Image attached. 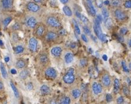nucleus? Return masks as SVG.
<instances>
[{
	"label": "nucleus",
	"mask_w": 131,
	"mask_h": 104,
	"mask_svg": "<svg viewBox=\"0 0 131 104\" xmlns=\"http://www.w3.org/2000/svg\"><path fill=\"white\" fill-rule=\"evenodd\" d=\"M118 39H119V41L121 42H123V37H122V35L119 36V37H118Z\"/></svg>",
	"instance_id": "603ef678"
},
{
	"label": "nucleus",
	"mask_w": 131,
	"mask_h": 104,
	"mask_svg": "<svg viewBox=\"0 0 131 104\" xmlns=\"http://www.w3.org/2000/svg\"><path fill=\"white\" fill-rule=\"evenodd\" d=\"M50 104H59V102L56 101V100H53L50 101Z\"/></svg>",
	"instance_id": "09e8293b"
},
{
	"label": "nucleus",
	"mask_w": 131,
	"mask_h": 104,
	"mask_svg": "<svg viewBox=\"0 0 131 104\" xmlns=\"http://www.w3.org/2000/svg\"><path fill=\"white\" fill-rule=\"evenodd\" d=\"M96 20L98 21H99V22L101 24V23L102 22V21H103V18H102V15H97Z\"/></svg>",
	"instance_id": "49530a36"
},
{
	"label": "nucleus",
	"mask_w": 131,
	"mask_h": 104,
	"mask_svg": "<svg viewBox=\"0 0 131 104\" xmlns=\"http://www.w3.org/2000/svg\"><path fill=\"white\" fill-rule=\"evenodd\" d=\"M93 30L95 33L96 35L98 37L99 39L102 42H105L106 41V36L104 34H103L102 30L100 23L97 21L95 19L94 22V25H93Z\"/></svg>",
	"instance_id": "f257e3e1"
},
{
	"label": "nucleus",
	"mask_w": 131,
	"mask_h": 104,
	"mask_svg": "<svg viewBox=\"0 0 131 104\" xmlns=\"http://www.w3.org/2000/svg\"><path fill=\"white\" fill-rule=\"evenodd\" d=\"M73 23L75 32H76V34L80 35L81 33V31H80V29L79 28V26L78 25V23H77V21H76L75 19H73Z\"/></svg>",
	"instance_id": "393cba45"
},
{
	"label": "nucleus",
	"mask_w": 131,
	"mask_h": 104,
	"mask_svg": "<svg viewBox=\"0 0 131 104\" xmlns=\"http://www.w3.org/2000/svg\"><path fill=\"white\" fill-rule=\"evenodd\" d=\"M24 51V48L22 45H18L14 48V51L15 54H19L23 52Z\"/></svg>",
	"instance_id": "c756f323"
},
{
	"label": "nucleus",
	"mask_w": 131,
	"mask_h": 104,
	"mask_svg": "<svg viewBox=\"0 0 131 104\" xmlns=\"http://www.w3.org/2000/svg\"><path fill=\"white\" fill-rule=\"evenodd\" d=\"M80 20H82V21L84 23V24H88L89 22V21L88 18H87L86 17L84 16V15H81V18H80Z\"/></svg>",
	"instance_id": "a19ab883"
},
{
	"label": "nucleus",
	"mask_w": 131,
	"mask_h": 104,
	"mask_svg": "<svg viewBox=\"0 0 131 104\" xmlns=\"http://www.w3.org/2000/svg\"><path fill=\"white\" fill-rule=\"evenodd\" d=\"M39 61L42 64H47L49 61V58L47 54H41L39 56Z\"/></svg>",
	"instance_id": "6ab92c4d"
},
{
	"label": "nucleus",
	"mask_w": 131,
	"mask_h": 104,
	"mask_svg": "<svg viewBox=\"0 0 131 104\" xmlns=\"http://www.w3.org/2000/svg\"><path fill=\"white\" fill-rule=\"evenodd\" d=\"M4 61L5 62H8L9 61V56H5L4 58Z\"/></svg>",
	"instance_id": "5fc2aeb1"
},
{
	"label": "nucleus",
	"mask_w": 131,
	"mask_h": 104,
	"mask_svg": "<svg viewBox=\"0 0 131 104\" xmlns=\"http://www.w3.org/2000/svg\"><path fill=\"white\" fill-rule=\"evenodd\" d=\"M45 75L48 78L51 79H55L57 76L56 70L52 67H48L45 71Z\"/></svg>",
	"instance_id": "423d86ee"
},
{
	"label": "nucleus",
	"mask_w": 131,
	"mask_h": 104,
	"mask_svg": "<svg viewBox=\"0 0 131 104\" xmlns=\"http://www.w3.org/2000/svg\"><path fill=\"white\" fill-rule=\"evenodd\" d=\"M27 8L28 10L32 13H37L40 10V8L38 4L33 2H30L27 5Z\"/></svg>",
	"instance_id": "1a4fd4ad"
},
{
	"label": "nucleus",
	"mask_w": 131,
	"mask_h": 104,
	"mask_svg": "<svg viewBox=\"0 0 131 104\" xmlns=\"http://www.w3.org/2000/svg\"><path fill=\"white\" fill-rule=\"evenodd\" d=\"M83 30L84 32L85 33V34L88 35H91V31L89 29V28L87 26V25H84V26H83Z\"/></svg>",
	"instance_id": "e433bc0d"
},
{
	"label": "nucleus",
	"mask_w": 131,
	"mask_h": 104,
	"mask_svg": "<svg viewBox=\"0 0 131 104\" xmlns=\"http://www.w3.org/2000/svg\"><path fill=\"white\" fill-rule=\"evenodd\" d=\"M114 14H115V16L116 17V18L117 19L118 21H124L126 20L127 16L126 13H125L123 11H122V9H117L114 12Z\"/></svg>",
	"instance_id": "0eeeda50"
},
{
	"label": "nucleus",
	"mask_w": 131,
	"mask_h": 104,
	"mask_svg": "<svg viewBox=\"0 0 131 104\" xmlns=\"http://www.w3.org/2000/svg\"><path fill=\"white\" fill-rule=\"evenodd\" d=\"M60 1L63 4H66L67 3L69 0H60Z\"/></svg>",
	"instance_id": "6e6d98bb"
},
{
	"label": "nucleus",
	"mask_w": 131,
	"mask_h": 104,
	"mask_svg": "<svg viewBox=\"0 0 131 104\" xmlns=\"http://www.w3.org/2000/svg\"><path fill=\"white\" fill-rule=\"evenodd\" d=\"M122 4V0H112L111 5L114 7H119Z\"/></svg>",
	"instance_id": "2f4dec72"
},
{
	"label": "nucleus",
	"mask_w": 131,
	"mask_h": 104,
	"mask_svg": "<svg viewBox=\"0 0 131 104\" xmlns=\"http://www.w3.org/2000/svg\"><path fill=\"white\" fill-rule=\"evenodd\" d=\"M0 70H1V74L3 77L4 78L6 79L8 77V74H7V71H6V68L5 67L4 65L2 62H0Z\"/></svg>",
	"instance_id": "4be33fe9"
},
{
	"label": "nucleus",
	"mask_w": 131,
	"mask_h": 104,
	"mask_svg": "<svg viewBox=\"0 0 131 104\" xmlns=\"http://www.w3.org/2000/svg\"><path fill=\"white\" fill-rule=\"evenodd\" d=\"M21 28V24L19 22H15L14 25L12 26V29L14 31H17V30H19Z\"/></svg>",
	"instance_id": "c9c22d12"
},
{
	"label": "nucleus",
	"mask_w": 131,
	"mask_h": 104,
	"mask_svg": "<svg viewBox=\"0 0 131 104\" xmlns=\"http://www.w3.org/2000/svg\"><path fill=\"white\" fill-rule=\"evenodd\" d=\"M29 75V72L26 69H24L23 71H21L20 72V75H19V77L20 78L23 79H25L28 77Z\"/></svg>",
	"instance_id": "cd10ccee"
},
{
	"label": "nucleus",
	"mask_w": 131,
	"mask_h": 104,
	"mask_svg": "<svg viewBox=\"0 0 131 104\" xmlns=\"http://www.w3.org/2000/svg\"><path fill=\"white\" fill-rule=\"evenodd\" d=\"M102 58L104 61H106L108 60V56L106 55H103L102 56Z\"/></svg>",
	"instance_id": "13d9d810"
},
{
	"label": "nucleus",
	"mask_w": 131,
	"mask_h": 104,
	"mask_svg": "<svg viewBox=\"0 0 131 104\" xmlns=\"http://www.w3.org/2000/svg\"><path fill=\"white\" fill-rule=\"evenodd\" d=\"M33 88H34V86L32 83L31 82L28 83L27 85V88L28 90H30V91L32 90V89H33Z\"/></svg>",
	"instance_id": "a18cd8bd"
},
{
	"label": "nucleus",
	"mask_w": 131,
	"mask_h": 104,
	"mask_svg": "<svg viewBox=\"0 0 131 104\" xmlns=\"http://www.w3.org/2000/svg\"><path fill=\"white\" fill-rule=\"evenodd\" d=\"M122 92H123V95H125L126 96H129L130 95V91H129V88L126 84L123 85L122 86Z\"/></svg>",
	"instance_id": "bb28decb"
},
{
	"label": "nucleus",
	"mask_w": 131,
	"mask_h": 104,
	"mask_svg": "<svg viewBox=\"0 0 131 104\" xmlns=\"http://www.w3.org/2000/svg\"></svg>",
	"instance_id": "338daca9"
},
{
	"label": "nucleus",
	"mask_w": 131,
	"mask_h": 104,
	"mask_svg": "<svg viewBox=\"0 0 131 104\" xmlns=\"http://www.w3.org/2000/svg\"><path fill=\"white\" fill-rule=\"evenodd\" d=\"M105 25L108 30H110V29L112 28L113 26V21L112 20V18H108L105 20Z\"/></svg>",
	"instance_id": "a878e982"
},
{
	"label": "nucleus",
	"mask_w": 131,
	"mask_h": 104,
	"mask_svg": "<svg viewBox=\"0 0 131 104\" xmlns=\"http://www.w3.org/2000/svg\"><path fill=\"white\" fill-rule=\"evenodd\" d=\"M46 24L53 28H59L61 27V22L54 16H49L46 19Z\"/></svg>",
	"instance_id": "7ed1b4c3"
},
{
	"label": "nucleus",
	"mask_w": 131,
	"mask_h": 104,
	"mask_svg": "<svg viewBox=\"0 0 131 104\" xmlns=\"http://www.w3.org/2000/svg\"><path fill=\"white\" fill-rule=\"evenodd\" d=\"M128 82H129V83H131V79H129V78H128Z\"/></svg>",
	"instance_id": "69168bd1"
},
{
	"label": "nucleus",
	"mask_w": 131,
	"mask_h": 104,
	"mask_svg": "<svg viewBox=\"0 0 131 104\" xmlns=\"http://www.w3.org/2000/svg\"><path fill=\"white\" fill-rule=\"evenodd\" d=\"M46 32V26L43 24H40L36 28V35L38 37H43Z\"/></svg>",
	"instance_id": "9b49d317"
},
{
	"label": "nucleus",
	"mask_w": 131,
	"mask_h": 104,
	"mask_svg": "<svg viewBox=\"0 0 131 104\" xmlns=\"http://www.w3.org/2000/svg\"><path fill=\"white\" fill-rule=\"evenodd\" d=\"M58 34L60 35H65L66 34V31L63 28L60 29V30H59Z\"/></svg>",
	"instance_id": "c03bdc74"
},
{
	"label": "nucleus",
	"mask_w": 131,
	"mask_h": 104,
	"mask_svg": "<svg viewBox=\"0 0 131 104\" xmlns=\"http://www.w3.org/2000/svg\"><path fill=\"white\" fill-rule=\"evenodd\" d=\"M128 32V29L125 26H123V27L121 28V30H119V34L121 35H125Z\"/></svg>",
	"instance_id": "f704fd0d"
},
{
	"label": "nucleus",
	"mask_w": 131,
	"mask_h": 104,
	"mask_svg": "<svg viewBox=\"0 0 131 104\" xmlns=\"http://www.w3.org/2000/svg\"><path fill=\"white\" fill-rule=\"evenodd\" d=\"M76 16H77V18H79V19L81 18V15H82V14H80V13L79 12H78V11L76 12Z\"/></svg>",
	"instance_id": "3c124183"
},
{
	"label": "nucleus",
	"mask_w": 131,
	"mask_h": 104,
	"mask_svg": "<svg viewBox=\"0 0 131 104\" xmlns=\"http://www.w3.org/2000/svg\"><path fill=\"white\" fill-rule=\"evenodd\" d=\"M26 66V63L24 60H19L15 64V66L18 69L24 68Z\"/></svg>",
	"instance_id": "5701e85b"
},
{
	"label": "nucleus",
	"mask_w": 131,
	"mask_h": 104,
	"mask_svg": "<svg viewBox=\"0 0 131 104\" xmlns=\"http://www.w3.org/2000/svg\"><path fill=\"white\" fill-rule=\"evenodd\" d=\"M0 35H1V34H0Z\"/></svg>",
	"instance_id": "774afa93"
},
{
	"label": "nucleus",
	"mask_w": 131,
	"mask_h": 104,
	"mask_svg": "<svg viewBox=\"0 0 131 104\" xmlns=\"http://www.w3.org/2000/svg\"><path fill=\"white\" fill-rule=\"evenodd\" d=\"M87 64V61L86 59H82L80 61V65L81 66H86Z\"/></svg>",
	"instance_id": "79ce46f5"
},
{
	"label": "nucleus",
	"mask_w": 131,
	"mask_h": 104,
	"mask_svg": "<svg viewBox=\"0 0 131 104\" xmlns=\"http://www.w3.org/2000/svg\"><path fill=\"white\" fill-rule=\"evenodd\" d=\"M105 99H106V102H111L113 101V96L112 94H106V96H105Z\"/></svg>",
	"instance_id": "58836bf2"
},
{
	"label": "nucleus",
	"mask_w": 131,
	"mask_h": 104,
	"mask_svg": "<svg viewBox=\"0 0 131 104\" xmlns=\"http://www.w3.org/2000/svg\"><path fill=\"white\" fill-rule=\"evenodd\" d=\"M11 73L12 74H13V75L16 74H17L16 70L14 69H12L11 70Z\"/></svg>",
	"instance_id": "4d7b16f0"
},
{
	"label": "nucleus",
	"mask_w": 131,
	"mask_h": 104,
	"mask_svg": "<svg viewBox=\"0 0 131 104\" xmlns=\"http://www.w3.org/2000/svg\"><path fill=\"white\" fill-rule=\"evenodd\" d=\"M10 85H11V88L13 89V92H14V95H15V97L19 98V96H20V94H19V91L17 89V87H15V85H14V83H13V82L11 81L10 82Z\"/></svg>",
	"instance_id": "c85d7f7f"
},
{
	"label": "nucleus",
	"mask_w": 131,
	"mask_h": 104,
	"mask_svg": "<svg viewBox=\"0 0 131 104\" xmlns=\"http://www.w3.org/2000/svg\"><path fill=\"white\" fill-rule=\"evenodd\" d=\"M40 91L43 95H47L50 93V88L47 85H43L40 88Z\"/></svg>",
	"instance_id": "aec40b11"
},
{
	"label": "nucleus",
	"mask_w": 131,
	"mask_h": 104,
	"mask_svg": "<svg viewBox=\"0 0 131 104\" xmlns=\"http://www.w3.org/2000/svg\"><path fill=\"white\" fill-rule=\"evenodd\" d=\"M62 53V48L60 47H54L51 49V54L54 57H60Z\"/></svg>",
	"instance_id": "f8f14e48"
},
{
	"label": "nucleus",
	"mask_w": 131,
	"mask_h": 104,
	"mask_svg": "<svg viewBox=\"0 0 131 104\" xmlns=\"http://www.w3.org/2000/svg\"><path fill=\"white\" fill-rule=\"evenodd\" d=\"M95 4L98 8H102L103 5V0H95Z\"/></svg>",
	"instance_id": "ea45409f"
},
{
	"label": "nucleus",
	"mask_w": 131,
	"mask_h": 104,
	"mask_svg": "<svg viewBox=\"0 0 131 104\" xmlns=\"http://www.w3.org/2000/svg\"><path fill=\"white\" fill-rule=\"evenodd\" d=\"M27 25L30 28H34L37 24V20L34 17H31L27 21Z\"/></svg>",
	"instance_id": "4468645a"
},
{
	"label": "nucleus",
	"mask_w": 131,
	"mask_h": 104,
	"mask_svg": "<svg viewBox=\"0 0 131 104\" xmlns=\"http://www.w3.org/2000/svg\"><path fill=\"white\" fill-rule=\"evenodd\" d=\"M129 46L130 47H131V39H130V41H129Z\"/></svg>",
	"instance_id": "0e129e2a"
},
{
	"label": "nucleus",
	"mask_w": 131,
	"mask_h": 104,
	"mask_svg": "<svg viewBox=\"0 0 131 104\" xmlns=\"http://www.w3.org/2000/svg\"><path fill=\"white\" fill-rule=\"evenodd\" d=\"M102 13L103 15V18L104 19V20H106L108 18H109V13L108 10L105 7H103L102 9Z\"/></svg>",
	"instance_id": "7c9ffc66"
},
{
	"label": "nucleus",
	"mask_w": 131,
	"mask_h": 104,
	"mask_svg": "<svg viewBox=\"0 0 131 104\" xmlns=\"http://www.w3.org/2000/svg\"><path fill=\"white\" fill-rule=\"evenodd\" d=\"M63 13H65V14L66 16L69 17H70L72 16V11H71V9H70V8L69 6H64L63 8Z\"/></svg>",
	"instance_id": "412c9836"
},
{
	"label": "nucleus",
	"mask_w": 131,
	"mask_h": 104,
	"mask_svg": "<svg viewBox=\"0 0 131 104\" xmlns=\"http://www.w3.org/2000/svg\"><path fill=\"white\" fill-rule=\"evenodd\" d=\"M102 85L105 88H109L112 85V79L108 73H104L101 77Z\"/></svg>",
	"instance_id": "20e7f679"
},
{
	"label": "nucleus",
	"mask_w": 131,
	"mask_h": 104,
	"mask_svg": "<svg viewBox=\"0 0 131 104\" xmlns=\"http://www.w3.org/2000/svg\"><path fill=\"white\" fill-rule=\"evenodd\" d=\"M4 43L3 42H2V41L1 40V39H0V47H2V46H3Z\"/></svg>",
	"instance_id": "680f3d73"
},
{
	"label": "nucleus",
	"mask_w": 131,
	"mask_h": 104,
	"mask_svg": "<svg viewBox=\"0 0 131 104\" xmlns=\"http://www.w3.org/2000/svg\"><path fill=\"white\" fill-rule=\"evenodd\" d=\"M121 88V82L117 78H115L113 81V92L115 94H117Z\"/></svg>",
	"instance_id": "dca6fc26"
},
{
	"label": "nucleus",
	"mask_w": 131,
	"mask_h": 104,
	"mask_svg": "<svg viewBox=\"0 0 131 104\" xmlns=\"http://www.w3.org/2000/svg\"><path fill=\"white\" fill-rule=\"evenodd\" d=\"M124 6L126 8H131V0H127L125 1Z\"/></svg>",
	"instance_id": "37998d69"
},
{
	"label": "nucleus",
	"mask_w": 131,
	"mask_h": 104,
	"mask_svg": "<svg viewBox=\"0 0 131 104\" xmlns=\"http://www.w3.org/2000/svg\"><path fill=\"white\" fill-rule=\"evenodd\" d=\"M129 70H130V71H131V62H129Z\"/></svg>",
	"instance_id": "e2e57ef3"
},
{
	"label": "nucleus",
	"mask_w": 131,
	"mask_h": 104,
	"mask_svg": "<svg viewBox=\"0 0 131 104\" xmlns=\"http://www.w3.org/2000/svg\"><path fill=\"white\" fill-rule=\"evenodd\" d=\"M121 65H122V69H123V71L124 72H127V73H129L130 72V70H129V68L126 65V63L125 61H122V62H121Z\"/></svg>",
	"instance_id": "473e14b6"
},
{
	"label": "nucleus",
	"mask_w": 131,
	"mask_h": 104,
	"mask_svg": "<svg viewBox=\"0 0 131 104\" xmlns=\"http://www.w3.org/2000/svg\"><path fill=\"white\" fill-rule=\"evenodd\" d=\"M59 37V34L54 31H48L45 35V38L48 41H53L56 40Z\"/></svg>",
	"instance_id": "9d476101"
},
{
	"label": "nucleus",
	"mask_w": 131,
	"mask_h": 104,
	"mask_svg": "<svg viewBox=\"0 0 131 104\" xmlns=\"http://www.w3.org/2000/svg\"><path fill=\"white\" fill-rule=\"evenodd\" d=\"M76 80V77L75 75V69L70 68L68 69L67 72L63 77V81L66 84H73Z\"/></svg>",
	"instance_id": "f03ea898"
},
{
	"label": "nucleus",
	"mask_w": 131,
	"mask_h": 104,
	"mask_svg": "<svg viewBox=\"0 0 131 104\" xmlns=\"http://www.w3.org/2000/svg\"><path fill=\"white\" fill-rule=\"evenodd\" d=\"M116 102L117 104H123L125 102V99L123 96H119L116 100Z\"/></svg>",
	"instance_id": "4c0bfd02"
},
{
	"label": "nucleus",
	"mask_w": 131,
	"mask_h": 104,
	"mask_svg": "<svg viewBox=\"0 0 131 104\" xmlns=\"http://www.w3.org/2000/svg\"><path fill=\"white\" fill-rule=\"evenodd\" d=\"M103 86L101 83L97 82H94L92 83V91L93 94L95 95H98L99 94H102L103 92Z\"/></svg>",
	"instance_id": "39448f33"
},
{
	"label": "nucleus",
	"mask_w": 131,
	"mask_h": 104,
	"mask_svg": "<svg viewBox=\"0 0 131 104\" xmlns=\"http://www.w3.org/2000/svg\"><path fill=\"white\" fill-rule=\"evenodd\" d=\"M86 2L87 7H88L89 12L90 14V15L93 17L96 16V11L95 8H94L91 0H86Z\"/></svg>",
	"instance_id": "ddd939ff"
},
{
	"label": "nucleus",
	"mask_w": 131,
	"mask_h": 104,
	"mask_svg": "<svg viewBox=\"0 0 131 104\" xmlns=\"http://www.w3.org/2000/svg\"><path fill=\"white\" fill-rule=\"evenodd\" d=\"M1 4L4 9H9L13 6V0H1Z\"/></svg>",
	"instance_id": "f3484780"
},
{
	"label": "nucleus",
	"mask_w": 131,
	"mask_h": 104,
	"mask_svg": "<svg viewBox=\"0 0 131 104\" xmlns=\"http://www.w3.org/2000/svg\"><path fill=\"white\" fill-rule=\"evenodd\" d=\"M71 103V99L69 96H64L60 99L59 104H70Z\"/></svg>",
	"instance_id": "b1692460"
},
{
	"label": "nucleus",
	"mask_w": 131,
	"mask_h": 104,
	"mask_svg": "<svg viewBox=\"0 0 131 104\" xmlns=\"http://www.w3.org/2000/svg\"><path fill=\"white\" fill-rule=\"evenodd\" d=\"M74 60V55L72 53L67 52L65 55V61L67 64H71Z\"/></svg>",
	"instance_id": "a211bd4d"
},
{
	"label": "nucleus",
	"mask_w": 131,
	"mask_h": 104,
	"mask_svg": "<svg viewBox=\"0 0 131 104\" xmlns=\"http://www.w3.org/2000/svg\"><path fill=\"white\" fill-rule=\"evenodd\" d=\"M4 83L1 80H0V91L2 90V89H4Z\"/></svg>",
	"instance_id": "8fccbe9b"
},
{
	"label": "nucleus",
	"mask_w": 131,
	"mask_h": 104,
	"mask_svg": "<svg viewBox=\"0 0 131 104\" xmlns=\"http://www.w3.org/2000/svg\"><path fill=\"white\" fill-rule=\"evenodd\" d=\"M12 21V18L11 17H8L6 18L4 20L3 22H2V24H3L4 26V27H6V26H8L9 24V23L11 22Z\"/></svg>",
	"instance_id": "72a5a7b5"
},
{
	"label": "nucleus",
	"mask_w": 131,
	"mask_h": 104,
	"mask_svg": "<svg viewBox=\"0 0 131 104\" xmlns=\"http://www.w3.org/2000/svg\"><path fill=\"white\" fill-rule=\"evenodd\" d=\"M103 3L105 4V5H109V4H110V2H109V0H106V1H105V2H103Z\"/></svg>",
	"instance_id": "052dcab7"
},
{
	"label": "nucleus",
	"mask_w": 131,
	"mask_h": 104,
	"mask_svg": "<svg viewBox=\"0 0 131 104\" xmlns=\"http://www.w3.org/2000/svg\"><path fill=\"white\" fill-rule=\"evenodd\" d=\"M35 2H37V3H41L44 0H33Z\"/></svg>",
	"instance_id": "bf43d9fd"
},
{
	"label": "nucleus",
	"mask_w": 131,
	"mask_h": 104,
	"mask_svg": "<svg viewBox=\"0 0 131 104\" xmlns=\"http://www.w3.org/2000/svg\"><path fill=\"white\" fill-rule=\"evenodd\" d=\"M71 94L74 100H76L80 97L81 95H82V91H81L80 89L78 88H74V89H72V91H71Z\"/></svg>",
	"instance_id": "2eb2a0df"
},
{
	"label": "nucleus",
	"mask_w": 131,
	"mask_h": 104,
	"mask_svg": "<svg viewBox=\"0 0 131 104\" xmlns=\"http://www.w3.org/2000/svg\"><path fill=\"white\" fill-rule=\"evenodd\" d=\"M37 47H38V41L37 39L34 37L30 38L28 42V47L30 51L32 52H35L37 51Z\"/></svg>",
	"instance_id": "6e6552de"
},
{
	"label": "nucleus",
	"mask_w": 131,
	"mask_h": 104,
	"mask_svg": "<svg viewBox=\"0 0 131 104\" xmlns=\"http://www.w3.org/2000/svg\"><path fill=\"white\" fill-rule=\"evenodd\" d=\"M76 43H75V42H72V43H71V44H70V47H71V48H75V47H76Z\"/></svg>",
	"instance_id": "864d4df0"
},
{
	"label": "nucleus",
	"mask_w": 131,
	"mask_h": 104,
	"mask_svg": "<svg viewBox=\"0 0 131 104\" xmlns=\"http://www.w3.org/2000/svg\"><path fill=\"white\" fill-rule=\"evenodd\" d=\"M81 38H82V39L84 42H88V39H87L86 35L85 34H82V35H81Z\"/></svg>",
	"instance_id": "de8ad7c7"
}]
</instances>
